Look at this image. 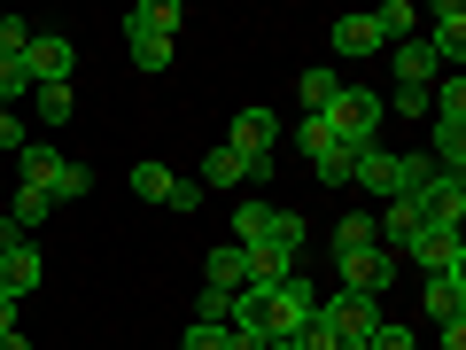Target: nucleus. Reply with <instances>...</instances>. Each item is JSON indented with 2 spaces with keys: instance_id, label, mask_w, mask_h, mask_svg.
<instances>
[{
  "instance_id": "obj_8",
  "label": "nucleus",
  "mask_w": 466,
  "mask_h": 350,
  "mask_svg": "<svg viewBox=\"0 0 466 350\" xmlns=\"http://www.w3.org/2000/svg\"><path fill=\"white\" fill-rule=\"evenodd\" d=\"M404 257H412L420 273H466V242H459V226H420L412 242H404Z\"/></svg>"
},
{
  "instance_id": "obj_10",
  "label": "nucleus",
  "mask_w": 466,
  "mask_h": 350,
  "mask_svg": "<svg viewBox=\"0 0 466 350\" xmlns=\"http://www.w3.org/2000/svg\"><path fill=\"white\" fill-rule=\"evenodd\" d=\"M428 55L443 70H459V55H466V8H459V0H443V8L428 16Z\"/></svg>"
},
{
  "instance_id": "obj_32",
  "label": "nucleus",
  "mask_w": 466,
  "mask_h": 350,
  "mask_svg": "<svg viewBox=\"0 0 466 350\" xmlns=\"http://www.w3.org/2000/svg\"><path fill=\"white\" fill-rule=\"evenodd\" d=\"M397 109L404 117H428V86H397Z\"/></svg>"
},
{
  "instance_id": "obj_30",
  "label": "nucleus",
  "mask_w": 466,
  "mask_h": 350,
  "mask_svg": "<svg viewBox=\"0 0 466 350\" xmlns=\"http://www.w3.org/2000/svg\"><path fill=\"white\" fill-rule=\"evenodd\" d=\"M133 63L140 70H171V39H133Z\"/></svg>"
},
{
  "instance_id": "obj_37",
  "label": "nucleus",
  "mask_w": 466,
  "mask_h": 350,
  "mask_svg": "<svg viewBox=\"0 0 466 350\" xmlns=\"http://www.w3.org/2000/svg\"><path fill=\"white\" fill-rule=\"evenodd\" d=\"M0 350H32V335H16V327H8V335H0Z\"/></svg>"
},
{
  "instance_id": "obj_27",
  "label": "nucleus",
  "mask_w": 466,
  "mask_h": 350,
  "mask_svg": "<svg viewBox=\"0 0 466 350\" xmlns=\"http://www.w3.org/2000/svg\"><path fill=\"white\" fill-rule=\"evenodd\" d=\"M171 187H179V180H171L164 164H133V195L140 202H171Z\"/></svg>"
},
{
  "instance_id": "obj_22",
  "label": "nucleus",
  "mask_w": 466,
  "mask_h": 350,
  "mask_svg": "<svg viewBox=\"0 0 466 350\" xmlns=\"http://www.w3.org/2000/svg\"><path fill=\"white\" fill-rule=\"evenodd\" d=\"M86 195H94V171H86V164H63V171H55V187H47L55 211H70V202H86Z\"/></svg>"
},
{
  "instance_id": "obj_7",
  "label": "nucleus",
  "mask_w": 466,
  "mask_h": 350,
  "mask_svg": "<svg viewBox=\"0 0 466 350\" xmlns=\"http://www.w3.org/2000/svg\"><path fill=\"white\" fill-rule=\"evenodd\" d=\"M334 273H342V288H350V296H373V304H381V288L397 281V257H389L381 242H373V250H350V257H334Z\"/></svg>"
},
{
  "instance_id": "obj_29",
  "label": "nucleus",
  "mask_w": 466,
  "mask_h": 350,
  "mask_svg": "<svg viewBox=\"0 0 466 350\" xmlns=\"http://www.w3.org/2000/svg\"><path fill=\"white\" fill-rule=\"evenodd\" d=\"M24 94H32V70H24V63H0V101H8V109H16Z\"/></svg>"
},
{
  "instance_id": "obj_39",
  "label": "nucleus",
  "mask_w": 466,
  "mask_h": 350,
  "mask_svg": "<svg viewBox=\"0 0 466 350\" xmlns=\"http://www.w3.org/2000/svg\"><path fill=\"white\" fill-rule=\"evenodd\" d=\"M0 24H8V8H0Z\"/></svg>"
},
{
  "instance_id": "obj_34",
  "label": "nucleus",
  "mask_w": 466,
  "mask_h": 350,
  "mask_svg": "<svg viewBox=\"0 0 466 350\" xmlns=\"http://www.w3.org/2000/svg\"><path fill=\"white\" fill-rule=\"evenodd\" d=\"M0 149H24V125H16V109L0 101Z\"/></svg>"
},
{
  "instance_id": "obj_40",
  "label": "nucleus",
  "mask_w": 466,
  "mask_h": 350,
  "mask_svg": "<svg viewBox=\"0 0 466 350\" xmlns=\"http://www.w3.org/2000/svg\"><path fill=\"white\" fill-rule=\"evenodd\" d=\"M0 195H8V187H0Z\"/></svg>"
},
{
  "instance_id": "obj_5",
  "label": "nucleus",
  "mask_w": 466,
  "mask_h": 350,
  "mask_svg": "<svg viewBox=\"0 0 466 350\" xmlns=\"http://www.w3.org/2000/svg\"><path fill=\"white\" fill-rule=\"evenodd\" d=\"M303 156H311V171H319V180H327V187H350V164H358V149H342V140H334L327 133V117H303Z\"/></svg>"
},
{
  "instance_id": "obj_25",
  "label": "nucleus",
  "mask_w": 466,
  "mask_h": 350,
  "mask_svg": "<svg viewBox=\"0 0 466 350\" xmlns=\"http://www.w3.org/2000/svg\"><path fill=\"white\" fill-rule=\"evenodd\" d=\"M8 218H16V233H32V226H47V218H55V202L39 195V187H16V211H8Z\"/></svg>"
},
{
  "instance_id": "obj_14",
  "label": "nucleus",
  "mask_w": 466,
  "mask_h": 350,
  "mask_svg": "<svg viewBox=\"0 0 466 350\" xmlns=\"http://www.w3.org/2000/svg\"><path fill=\"white\" fill-rule=\"evenodd\" d=\"M420 218H428V226H459L466 218V180H443V171H435V180L420 187Z\"/></svg>"
},
{
  "instance_id": "obj_21",
  "label": "nucleus",
  "mask_w": 466,
  "mask_h": 350,
  "mask_svg": "<svg viewBox=\"0 0 466 350\" xmlns=\"http://www.w3.org/2000/svg\"><path fill=\"white\" fill-rule=\"evenodd\" d=\"M334 94H342V78H334V70H327V63H319V70H303V78H296V101H303V109H311V117H319V109H327V101H334Z\"/></svg>"
},
{
  "instance_id": "obj_36",
  "label": "nucleus",
  "mask_w": 466,
  "mask_h": 350,
  "mask_svg": "<svg viewBox=\"0 0 466 350\" xmlns=\"http://www.w3.org/2000/svg\"><path fill=\"white\" fill-rule=\"evenodd\" d=\"M16 242H24V233H16V218L0 211V250H16Z\"/></svg>"
},
{
  "instance_id": "obj_12",
  "label": "nucleus",
  "mask_w": 466,
  "mask_h": 350,
  "mask_svg": "<svg viewBox=\"0 0 466 350\" xmlns=\"http://www.w3.org/2000/svg\"><path fill=\"white\" fill-rule=\"evenodd\" d=\"M47 281V257L32 250V242H16V250H0V296L16 304V296H32V288Z\"/></svg>"
},
{
  "instance_id": "obj_20",
  "label": "nucleus",
  "mask_w": 466,
  "mask_h": 350,
  "mask_svg": "<svg viewBox=\"0 0 466 350\" xmlns=\"http://www.w3.org/2000/svg\"><path fill=\"white\" fill-rule=\"evenodd\" d=\"M202 187H249V156L210 149V156H202Z\"/></svg>"
},
{
  "instance_id": "obj_17",
  "label": "nucleus",
  "mask_w": 466,
  "mask_h": 350,
  "mask_svg": "<svg viewBox=\"0 0 466 350\" xmlns=\"http://www.w3.org/2000/svg\"><path fill=\"white\" fill-rule=\"evenodd\" d=\"M428 319H466V273H428Z\"/></svg>"
},
{
  "instance_id": "obj_35",
  "label": "nucleus",
  "mask_w": 466,
  "mask_h": 350,
  "mask_svg": "<svg viewBox=\"0 0 466 350\" xmlns=\"http://www.w3.org/2000/svg\"><path fill=\"white\" fill-rule=\"evenodd\" d=\"M443 350H466V319H443Z\"/></svg>"
},
{
  "instance_id": "obj_23",
  "label": "nucleus",
  "mask_w": 466,
  "mask_h": 350,
  "mask_svg": "<svg viewBox=\"0 0 466 350\" xmlns=\"http://www.w3.org/2000/svg\"><path fill=\"white\" fill-rule=\"evenodd\" d=\"M381 233H373V211H350L342 226H334V257H350V250H373Z\"/></svg>"
},
{
  "instance_id": "obj_11",
  "label": "nucleus",
  "mask_w": 466,
  "mask_h": 350,
  "mask_svg": "<svg viewBox=\"0 0 466 350\" xmlns=\"http://www.w3.org/2000/svg\"><path fill=\"white\" fill-rule=\"evenodd\" d=\"M202 288H218V296H241V288H249V250H241V242H218V250L202 257Z\"/></svg>"
},
{
  "instance_id": "obj_3",
  "label": "nucleus",
  "mask_w": 466,
  "mask_h": 350,
  "mask_svg": "<svg viewBox=\"0 0 466 350\" xmlns=\"http://www.w3.org/2000/svg\"><path fill=\"white\" fill-rule=\"evenodd\" d=\"M327 133L342 140V149H381V117H389V101L373 94V86H342V94L327 101Z\"/></svg>"
},
{
  "instance_id": "obj_13",
  "label": "nucleus",
  "mask_w": 466,
  "mask_h": 350,
  "mask_svg": "<svg viewBox=\"0 0 466 350\" xmlns=\"http://www.w3.org/2000/svg\"><path fill=\"white\" fill-rule=\"evenodd\" d=\"M327 47L350 55V63H358V55H381V24H373V8H358V16H334V24H327Z\"/></svg>"
},
{
  "instance_id": "obj_16",
  "label": "nucleus",
  "mask_w": 466,
  "mask_h": 350,
  "mask_svg": "<svg viewBox=\"0 0 466 350\" xmlns=\"http://www.w3.org/2000/svg\"><path fill=\"white\" fill-rule=\"evenodd\" d=\"M63 164H70L63 149H39V140H24V149H16V187H39V195H47Z\"/></svg>"
},
{
  "instance_id": "obj_2",
  "label": "nucleus",
  "mask_w": 466,
  "mask_h": 350,
  "mask_svg": "<svg viewBox=\"0 0 466 350\" xmlns=\"http://www.w3.org/2000/svg\"><path fill=\"white\" fill-rule=\"evenodd\" d=\"M233 242H241V250H280V257H303L311 226H303L296 211H272V202L257 195V202H241V211H233Z\"/></svg>"
},
{
  "instance_id": "obj_4",
  "label": "nucleus",
  "mask_w": 466,
  "mask_h": 350,
  "mask_svg": "<svg viewBox=\"0 0 466 350\" xmlns=\"http://www.w3.org/2000/svg\"><path fill=\"white\" fill-rule=\"evenodd\" d=\"M319 319L334 327V343H366V335L381 327V304H373V296H350V288H334V296H319Z\"/></svg>"
},
{
  "instance_id": "obj_26",
  "label": "nucleus",
  "mask_w": 466,
  "mask_h": 350,
  "mask_svg": "<svg viewBox=\"0 0 466 350\" xmlns=\"http://www.w3.org/2000/svg\"><path fill=\"white\" fill-rule=\"evenodd\" d=\"M179 350H233V327L226 319H195V327L179 335Z\"/></svg>"
},
{
  "instance_id": "obj_24",
  "label": "nucleus",
  "mask_w": 466,
  "mask_h": 350,
  "mask_svg": "<svg viewBox=\"0 0 466 350\" xmlns=\"http://www.w3.org/2000/svg\"><path fill=\"white\" fill-rule=\"evenodd\" d=\"M70 109H78L70 86H39V94H32V117H39V125H70Z\"/></svg>"
},
{
  "instance_id": "obj_38",
  "label": "nucleus",
  "mask_w": 466,
  "mask_h": 350,
  "mask_svg": "<svg viewBox=\"0 0 466 350\" xmlns=\"http://www.w3.org/2000/svg\"><path fill=\"white\" fill-rule=\"evenodd\" d=\"M8 327H16V304H8V296H0V335H8Z\"/></svg>"
},
{
  "instance_id": "obj_1",
  "label": "nucleus",
  "mask_w": 466,
  "mask_h": 350,
  "mask_svg": "<svg viewBox=\"0 0 466 350\" xmlns=\"http://www.w3.org/2000/svg\"><path fill=\"white\" fill-rule=\"evenodd\" d=\"M311 312H319V288H311V273H288L280 288H257V335L265 343H296L303 327H311Z\"/></svg>"
},
{
  "instance_id": "obj_15",
  "label": "nucleus",
  "mask_w": 466,
  "mask_h": 350,
  "mask_svg": "<svg viewBox=\"0 0 466 350\" xmlns=\"http://www.w3.org/2000/svg\"><path fill=\"white\" fill-rule=\"evenodd\" d=\"M179 24H187L179 0H140L133 16H125V32H133V39H179Z\"/></svg>"
},
{
  "instance_id": "obj_33",
  "label": "nucleus",
  "mask_w": 466,
  "mask_h": 350,
  "mask_svg": "<svg viewBox=\"0 0 466 350\" xmlns=\"http://www.w3.org/2000/svg\"><path fill=\"white\" fill-rule=\"evenodd\" d=\"M164 211H202V187H195V180H179V187H171V202H164Z\"/></svg>"
},
{
  "instance_id": "obj_31",
  "label": "nucleus",
  "mask_w": 466,
  "mask_h": 350,
  "mask_svg": "<svg viewBox=\"0 0 466 350\" xmlns=\"http://www.w3.org/2000/svg\"><path fill=\"white\" fill-rule=\"evenodd\" d=\"M366 350H412V335H404L397 319H381V327H373V343H366Z\"/></svg>"
},
{
  "instance_id": "obj_9",
  "label": "nucleus",
  "mask_w": 466,
  "mask_h": 350,
  "mask_svg": "<svg viewBox=\"0 0 466 350\" xmlns=\"http://www.w3.org/2000/svg\"><path fill=\"white\" fill-rule=\"evenodd\" d=\"M272 140H280V117H272V109H241V117H233V133H226V149L249 156V164H272Z\"/></svg>"
},
{
  "instance_id": "obj_28",
  "label": "nucleus",
  "mask_w": 466,
  "mask_h": 350,
  "mask_svg": "<svg viewBox=\"0 0 466 350\" xmlns=\"http://www.w3.org/2000/svg\"><path fill=\"white\" fill-rule=\"evenodd\" d=\"M24 47H32V24L8 16V24H0V63H24Z\"/></svg>"
},
{
  "instance_id": "obj_19",
  "label": "nucleus",
  "mask_w": 466,
  "mask_h": 350,
  "mask_svg": "<svg viewBox=\"0 0 466 350\" xmlns=\"http://www.w3.org/2000/svg\"><path fill=\"white\" fill-rule=\"evenodd\" d=\"M373 24H381V47L420 39V8H412V0H389V8H373Z\"/></svg>"
},
{
  "instance_id": "obj_6",
  "label": "nucleus",
  "mask_w": 466,
  "mask_h": 350,
  "mask_svg": "<svg viewBox=\"0 0 466 350\" xmlns=\"http://www.w3.org/2000/svg\"><path fill=\"white\" fill-rule=\"evenodd\" d=\"M24 70H32V94H39V86H70V70H78V47H70L63 32H32V47H24Z\"/></svg>"
},
{
  "instance_id": "obj_18",
  "label": "nucleus",
  "mask_w": 466,
  "mask_h": 350,
  "mask_svg": "<svg viewBox=\"0 0 466 350\" xmlns=\"http://www.w3.org/2000/svg\"><path fill=\"white\" fill-rule=\"evenodd\" d=\"M443 63L428 55V39H397V86H435Z\"/></svg>"
}]
</instances>
